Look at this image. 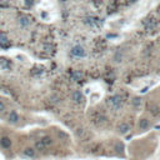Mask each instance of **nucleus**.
Wrapping results in <instances>:
<instances>
[{
    "label": "nucleus",
    "mask_w": 160,
    "mask_h": 160,
    "mask_svg": "<svg viewBox=\"0 0 160 160\" xmlns=\"http://www.w3.org/2000/svg\"><path fill=\"white\" fill-rule=\"evenodd\" d=\"M159 133L153 131L139 139H134L126 148L129 160H148L158 150Z\"/></svg>",
    "instance_id": "obj_1"
},
{
    "label": "nucleus",
    "mask_w": 160,
    "mask_h": 160,
    "mask_svg": "<svg viewBox=\"0 0 160 160\" xmlns=\"http://www.w3.org/2000/svg\"><path fill=\"white\" fill-rule=\"evenodd\" d=\"M154 125V119L151 115L149 114H143L140 115L138 120L135 121V128H134V133L136 135H141V134H145L149 130L153 128Z\"/></svg>",
    "instance_id": "obj_2"
},
{
    "label": "nucleus",
    "mask_w": 160,
    "mask_h": 160,
    "mask_svg": "<svg viewBox=\"0 0 160 160\" xmlns=\"http://www.w3.org/2000/svg\"><path fill=\"white\" fill-rule=\"evenodd\" d=\"M134 128H135V124L130 119L123 118L121 120L116 123L114 130H115V134L118 136H126L130 131L134 130Z\"/></svg>",
    "instance_id": "obj_3"
},
{
    "label": "nucleus",
    "mask_w": 160,
    "mask_h": 160,
    "mask_svg": "<svg viewBox=\"0 0 160 160\" xmlns=\"http://www.w3.org/2000/svg\"><path fill=\"white\" fill-rule=\"evenodd\" d=\"M109 148L110 155L118 156V158H125L126 156V149L125 145L120 139H109Z\"/></svg>",
    "instance_id": "obj_4"
},
{
    "label": "nucleus",
    "mask_w": 160,
    "mask_h": 160,
    "mask_svg": "<svg viewBox=\"0 0 160 160\" xmlns=\"http://www.w3.org/2000/svg\"><path fill=\"white\" fill-rule=\"evenodd\" d=\"M70 54L74 58H84L86 55V50H85V48L81 45H74L70 49Z\"/></svg>",
    "instance_id": "obj_5"
},
{
    "label": "nucleus",
    "mask_w": 160,
    "mask_h": 160,
    "mask_svg": "<svg viewBox=\"0 0 160 160\" xmlns=\"http://www.w3.org/2000/svg\"><path fill=\"white\" fill-rule=\"evenodd\" d=\"M23 155L26 156V158L33 159V158L36 156V149L34 146H26L24 150H23Z\"/></svg>",
    "instance_id": "obj_6"
},
{
    "label": "nucleus",
    "mask_w": 160,
    "mask_h": 160,
    "mask_svg": "<svg viewBox=\"0 0 160 160\" xmlns=\"http://www.w3.org/2000/svg\"><path fill=\"white\" fill-rule=\"evenodd\" d=\"M41 141H43V144L45 145V148H50V146H53L55 144V139L53 136H50V135H45V136H43L41 139H40Z\"/></svg>",
    "instance_id": "obj_7"
},
{
    "label": "nucleus",
    "mask_w": 160,
    "mask_h": 160,
    "mask_svg": "<svg viewBox=\"0 0 160 160\" xmlns=\"http://www.w3.org/2000/svg\"><path fill=\"white\" fill-rule=\"evenodd\" d=\"M71 100L74 101V103L80 104V103H83L84 97H83V94L80 93L79 90H75V92H73V93H71Z\"/></svg>",
    "instance_id": "obj_8"
},
{
    "label": "nucleus",
    "mask_w": 160,
    "mask_h": 160,
    "mask_svg": "<svg viewBox=\"0 0 160 160\" xmlns=\"http://www.w3.org/2000/svg\"><path fill=\"white\" fill-rule=\"evenodd\" d=\"M0 145H1V148H4V149H10L13 145V141L10 138L3 136V138H0Z\"/></svg>",
    "instance_id": "obj_9"
},
{
    "label": "nucleus",
    "mask_w": 160,
    "mask_h": 160,
    "mask_svg": "<svg viewBox=\"0 0 160 160\" xmlns=\"http://www.w3.org/2000/svg\"><path fill=\"white\" fill-rule=\"evenodd\" d=\"M8 121L10 123V124H17V123L19 121V114H18L15 110H12V111L9 113Z\"/></svg>",
    "instance_id": "obj_10"
},
{
    "label": "nucleus",
    "mask_w": 160,
    "mask_h": 160,
    "mask_svg": "<svg viewBox=\"0 0 160 160\" xmlns=\"http://www.w3.org/2000/svg\"><path fill=\"white\" fill-rule=\"evenodd\" d=\"M19 23H20L21 26H28L30 24V20H29L28 17H20L19 18Z\"/></svg>",
    "instance_id": "obj_11"
},
{
    "label": "nucleus",
    "mask_w": 160,
    "mask_h": 160,
    "mask_svg": "<svg viewBox=\"0 0 160 160\" xmlns=\"http://www.w3.org/2000/svg\"><path fill=\"white\" fill-rule=\"evenodd\" d=\"M6 41H8V38H6V36H5L4 34L0 33V43H1V44H5Z\"/></svg>",
    "instance_id": "obj_12"
},
{
    "label": "nucleus",
    "mask_w": 160,
    "mask_h": 160,
    "mask_svg": "<svg viewBox=\"0 0 160 160\" xmlns=\"http://www.w3.org/2000/svg\"><path fill=\"white\" fill-rule=\"evenodd\" d=\"M5 108H6V106H5V104L3 103L1 100H0V113H3V111L5 110Z\"/></svg>",
    "instance_id": "obj_13"
},
{
    "label": "nucleus",
    "mask_w": 160,
    "mask_h": 160,
    "mask_svg": "<svg viewBox=\"0 0 160 160\" xmlns=\"http://www.w3.org/2000/svg\"><path fill=\"white\" fill-rule=\"evenodd\" d=\"M25 4L26 5H31L33 4V0H25Z\"/></svg>",
    "instance_id": "obj_14"
},
{
    "label": "nucleus",
    "mask_w": 160,
    "mask_h": 160,
    "mask_svg": "<svg viewBox=\"0 0 160 160\" xmlns=\"http://www.w3.org/2000/svg\"><path fill=\"white\" fill-rule=\"evenodd\" d=\"M159 151H160V150H159Z\"/></svg>",
    "instance_id": "obj_15"
}]
</instances>
